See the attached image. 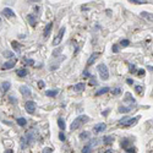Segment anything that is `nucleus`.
Returning <instances> with one entry per match:
<instances>
[{
    "label": "nucleus",
    "instance_id": "nucleus-35",
    "mask_svg": "<svg viewBox=\"0 0 153 153\" xmlns=\"http://www.w3.org/2000/svg\"><path fill=\"white\" fill-rule=\"evenodd\" d=\"M59 139L61 140V141H65V135H64L63 132H60V134H59Z\"/></svg>",
    "mask_w": 153,
    "mask_h": 153
},
{
    "label": "nucleus",
    "instance_id": "nucleus-36",
    "mask_svg": "<svg viewBox=\"0 0 153 153\" xmlns=\"http://www.w3.org/2000/svg\"><path fill=\"white\" fill-rule=\"evenodd\" d=\"M113 52L114 53H118L119 52V47L118 45H113Z\"/></svg>",
    "mask_w": 153,
    "mask_h": 153
},
{
    "label": "nucleus",
    "instance_id": "nucleus-22",
    "mask_svg": "<svg viewBox=\"0 0 153 153\" xmlns=\"http://www.w3.org/2000/svg\"><path fill=\"white\" fill-rule=\"evenodd\" d=\"M11 45H12V48H14V50H16L17 53H20V50H21V49H20V44H19V43L12 42V43H11Z\"/></svg>",
    "mask_w": 153,
    "mask_h": 153
},
{
    "label": "nucleus",
    "instance_id": "nucleus-40",
    "mask_svg": "<svg viewBox=\"0 0 153 153\" xmlns=\"http://www.w3.org/2000/svg\"><path fill=\"white\" fill-rule=\"evenodd\" d=\"M91 85H92V86H93V85H97L96 79H91Z\"/></svg>",
    "mask_w": 153,
    "mask_h": 153
},
{
    "label": "nucleus",
    "instance_id": "nucleus-10",
    "mask_svg": "<svg viewBox=\"0 0 153 153\" xmlns=\"http://www.w3.org/2000/svg\"><path fill=\"white\" fill-rule=\"evenodd\" d=\"M141 16L143 19H146V20H148V21H151V22H153V14H150V12H147V11H143L141 14Z\"/></svg>",
    "mask_w": 153,
    "mask_h": 153
},
{
    "label": "nucleus",
    "instance_id": "nucleus-20",
    "mask_svg": "<svg viewBox=\"0 0 153 153\" xmlns=\"http://www.w3.org/2000/svg\"><path fill=\"white\" fill-rule=\"evenodd\" d=\"M137 120H139L137 118H136V119H129L128 121L124 124V126H131V125H134V124L137 123Z\"/></svg>",
    "mask_w": 153,
    "mask_h": 153
},
{
    "label": "nucleus",
    "instance_id": "nucleus-46",
    "mask_svg": "<svg viewBox=\"0 0 153 153\" xmlns=\"http://www.w3.org/2000/svg\"><path fill=\"white\" fill-rule=\"evenodd\" d=\"M31 1H33V3H37V1H39V0H31Z\"/></svg>",
    "mask_w": 153,
    "mask_h": 153
},
{
    "label": "nucleus",
    "instance_id": "nucleus-37",
    "mask_svg": "<svg viewBox=\"0 0 153 153\" xmlns=\"http://www.w3.org/2000/svg\"><path fill=\"white\" fill-rule=\"evenodd\" d=\"M136 70V68H135V65H132V64H130V71L131 72H134V71Z\"/></svg>",
    "mask_w": 153,
    "mask_h": 153
},
{
    "label": "nucleus",
    "instance_id": "nucleus-4",
    "mask_svg": "<svg viewBox=\"0 0 153 153\" xmlns=\"http://www.w3.org/2000/svg\"><path fill=\"white\" fill-rule=\"evenodd\" d=\"M64 33H65V28L63 27V28H60V31H59V33H58L57 38L53 41V44H54V45H59V44H60V42H61V39H63Z\"/></svg>",
    "mask_w": 153,
    "mask_h": 153
},
{
    "label": "nucleus",
    "instance_id": "nucleus-38",
    "mask_svg": "<svg viewBox=\"0 0 153 153\" xmlns=\"http://www.w3.org/2000/svg\"><path fill=\"white\" fill-rule=\"evenodd\" d=\"M129 153H135V148H132V147H129V148L126 150Z\"/></svg>",
    "mask_w": 153,
    "mask_h": 153
},
{
    "label": "nucleus",
    "instance_id": "nucleus-5",
    "mask_svg": "<svg viewBox=\"0 0 153 153\" xmlns=\"http://www.w3.org/2000/svg\"><path fill=\"white\" fill-rule=\"evenodd\" d=\"M16 61H17V59H11L10 61H6V63H4V65H3V69L4 70H10V69H12L14 66H15V64H16Z\"/></svg>",
    "mask_w": 153,
    "mask_h": 153
},
{
    "label": "nucleus",
    "instance_id": "nucleus-15",
    "mask_svg": "<svg viewBox=\"0 0 153 153\" xmlns=\"http://www.w3.org/2000/svg\"><path fill=\"white\" fill-rule=\"evenodd\" d=\"M9 90H10V82H3L1 83V91H3V93L8 92Z\"/></svg>",
    "mask_w": 153,
    "mask_h": 153
},
{
    "label": "nucleus",
    "instance_id": "nucleus-41",
    "mask_svg": "<svg viewBox=\"0 0 153 153\" xmlns=\"http://www.w3.org/2000/svg\"><path fill=\"white\" fill-rule=\"evenodd\" d=\"M83 77H90V74H88V71H85V72H83Z\"/></svg>",
    "mask_w": 153,
    "mask_h": 153
},
{
    "label": "nucleus",
    "instance_id": "nucleus-16",
    "mask_svg": "<svg viewBox=\"0 0 153 153\" xmlns=\"http://www.w3.org/2000/svg\"><path fill=\"white\" fill-rule=\"evenodd\" d=\"M107 92H109V88H108V87H103V88L98 90V91L96 92V94H97V96H102V94H105Z\"/></svg>",
    "mask_w": 153,
    "mask_h": 153
},
{
    "label": "nucleus",
    "instance_id": "nucleus-23",
    "mask_svg": "<svg viewBox=\"0 0 153 153\" xmlns=\"http://www.w3.org/2000/svg\"><path fill=\"white\" fill-rule=\"evenodd\" d=\"M17 124L21 125V126H25V125L27 124V121H26L25 118H19V119H17Z\"/></svg>",
    "mask_w": 153,
    "mask_h": 153
},
{
    "label": "nucleus",
    "instance_id": "nucleus-29",
    "mask_svg": "<svg viewBox=\"0 0 153 153\" xmlns=\"http://www.w3.org/2000/svg\"><path fill=\"white\" fill-rule=\"evenodd\" d=\"M23 63H25V64H28V65H33V64H34V63H33V60H31V59H26V58L23 59Z\"/></svg>",
    "mask_w": 153,
    "mask_h": 153
},
{
    "label": "nucleus",
    "instance_id": "nucleus-25",
    "mask_svg": "<svg viewBox=\"0 0 153 153\" xmlns=\"http://www.w3.org/2000/svg\"><path fill=\"white\" fill-rule=\"evenodd\" d=\"M121 147H123V148H125V150H128L129 147H130L129 141H128V140H123V141H121Z\"/></svg>",
    "mask_w": 153,
    "mask_h": 153
},
{
    "label": "nucleus",
    "instance_id": "nucleus-44",
    "mask_svg": "<svg viewBox=\"0 0 153 153\" xmlns=\"http://www.w3.org/2000/svg\"><path fill=\"white\" fill-rule=\"evenodd\" d=\"M5 153H14V151H12V150H8V151L5 152Z\"/></svg>",
    "mask_w": 153,
    "mask_h": 153
},
{
    "label": "nucleus",
    "instance_id": "nucleus-9",
    "mask_svg": "<svg viewBox=\"0 0 153 153\" xmlns=\"http://www.w3.org/2000/svg\"><path fill=\"white\" fill-rule=\"evenodd\" d=\"M107 129L105 124H98L94 126V132H102V131H104Z\"/></svg>",
    "mask_w": 153,
    "mask_h": 153
},
{
    "label": "nucleus",
    "instance_id": "nucleus-1",
    "mask_svg": "<svg viewBox=\"0 0 153 153\" xmlns=\"http://www.w3.org/2000/svg\"><path fill=\"white\" fill-rule=\"evenodd\" d=\"M88 121V116H86V115H81L79 118H76L74 120V123L72 125H71V130H77L79 128H81L85 123Z\"/></svg>",
    "mask_w": 153,
    "mask_h": 153
},
{
    "label": "nucleus",
    "instance_id": "nucleus-12",
    "mask_svg": "<svg viewBox=\"0 0 153 153\" xmlns=\"http://www.w3.org/2000/svg\"><path fill=\"white\" fill-rule=\"evenodd\" d=\"M27 20H28V22H30L31 26H36V23H37L36 16H33V15H28V16H27Z\"/></svg>",
    "mask_w": 153,
    "mask_h": 153
},
{
    "label": "nucleus",
    "instance_id": "nucleus-45",
    "mask_svg": "<svg viewBox=\"0 0 153 153\" xmlns=\"http://www.w3.org/2000/svg\"><path fill=\"white\" fill-rule=\"evenodd\" d=\"M104 153H113V151H112V150H108V151H105Z\"/></svg>",
    "mask_w": 153,
    "mask_h": 153
},
{
    "label": "nucleus",
    "instance_id": "nucleus-30",
    "mask_svg": "<svg viewBox=\"0 0 153 153\" xmlns=\"http://www.w3.org/2000/svg\"><path fill=\"white\" fill-rule=\"evenodd\" d=\"M129 44H130V42H129L128 39H123V41H121V45H123V47H128Z\"/></svg>",
    "mask_w": 153,
    "mask_h": 153
},
{
    "label": "nucleus",
    "instance_id": "nucleus-21",
    "mask_svg": "<svg viewBox=\"0 0 153 153\" xmlns=\"http://www.w3.org/2000/svg\"><path fill=\"white\" fill-rule=\"evenodd\" d=\"M131 110V107H120L119 108V112L120 113H128Z\"/></svg>",
    "mask_w": 153,
    "mask_h": 153
},
{
    "label": "nucleus",
    "instance_id": "nucleus-3",
    "mask_svg": "<svg viewBox=\"0 0 153 153\" xmlns=\"http://www.w3.org/2000/svg\"><path fill=\"white\" fill-rule=\"evenodd\" d=\"M25 108H26V110L30 114H33V113L36 112V103H34L33 101H28V102H26Z\"/></svg>",
    "mask_w": 153,
    "mask_h": 153
},
{
    "label": "nucleus",
    "instance_id": "nucleus-7",
    "mask_svg": "<svg viewBox=\"0 0 153 153\" xmlns=\"http://www.w3.org/2000/svg\"><path fill=\"white\" fill-rule=\"evenodd\" d=\"M20 92H21V93H22L23 96H31V90H30L27 86H21V87H20Z\"/></svg>",
    "mask_w": 153,
    "mask_h": 153
},
{
    "label": "nucleus",
    "instance_id": "nucleus-43",
    "mask_svg": "<svg viewBox=\"0 0 153 153\" xmlns=\"http://www.w3.org/2000/svg\"><path fill=\"white\" fill-rule=\"evenodd\" d=\"M33 10H34V12H38V11H39V8H38V6H36Z\"/></svg>",
    "mask_w": 153,
    "mask_h": 153
},
{
    "label": "nucleus",
    "instance_id": "nucleus-26",
    "mask_svg": "<svg viewBox=\"0 0 153 153\" xmlns=\"http://www.w3.org/2000/svg\"><path fill=\"white\" fill-rule=\"evenodd\" d=\"M88 136H90V134L87 132V131H85V132H82L80 135V139L81 140H87V139H88Z\"/></svg>",
    "mask_w": 153,
    "mask_h": 153
},
{
    "label": "nucleus",
    "instance_id": "nucleus-24",
    "mask_svg": "<svg viewBox=\"0 0 153 153\" xmlns=\"http://www.w3.org/2000/svg\"><path fill=\"white\" fill-rule=\"evenodd\" d=\"M58 125H59V128L61 129V130H64L65 129V123H64V120L60 118V119H58Z\"/></svg>",
    "mask_w": 153,
    "mask_h": 153
},
{
    "label": "nucleus",
    "instance_id": "nucleus-33",
    "mask_svg": "<svg viewBox=\"0 0 153 153\" xmlns=\"http://www.w3.org/2000/svg\"><path fill=\"white\" fill-rule=\"evenodd\" d=\"M44 86L45 85H44V82H43V81H38V87H39V88H43Z\"/></svg>",
    "mask_w": 153,
    "mask_h": 153
},
{
    "label": "nucleus",
    "instance_id": "nucleus-2",
    "mask_svg": "<svg viewBox=\"0 0 153 153\" xmlns=\"http://www.w3.org/2000/svg\"><path fill=\"white\" fill-rule=\"evenodd\" d=\"M98 72H99L102 80H108V77H109V71H108L107 65L101 64L99 66H98Z\"/></svg>",
    "mask_w": 153,
    "mask_h": 153
},
{
    "label": "nucleus",
    "instance_id": "nucleus-28",
    "mask_svg": "<svg viewBox=\"0 0 153 153\" xmlns=\"http://www.w3.org/2000/svg\"><path fill=\"white\" fill-rule=\"evenodd\" d=\"M135 90H136V92H137L139 94H141L142 92H143V88H142L141 86H136V87H135Z\"/></svg>",
    "mask_w": 153,
    "mask_h": 153
},
{
    "label": "nucleus",
    "instance_id": "nucleus-11",
    "mask_svg": "<svg viewBox=\"0 0 153 153\" xmlns=\"http://www.w3.org/2000/svg\"><path fill=\"white\" fill-rule=\"evenodd\" d=\"M52 28H53V23H48L45 26V30H44V37H48L49 34H50V32H52Z\"/></svg>",
    "mask_w": 153,
    "mask_h": 153
},
{
    "label": "nucleus",
    "instance_id": "nucleus-39",
    "mask_svg": "<svg viewBox=\"0 0 153 153\" xmlns=\"http://www.w3.org/2000/svg\"><path fill=\"white\" fill-rule=\"evenodd\" d=\"M53 151L50 150V148H44V150H43V153H52Z\"/></svg>",
    "mask_w": 153,
    "mask_h": 153
},
{
    "label": "nucleus",
    "instance_id": "nucleus-47",
    "mask_svg": "<svg viewBox=\"0 0 153 153\" xmlns=\"http://www.w3.org/2000/svg\"><path fill=\"white\" fill-rule=\"evenodd\" d=\"M0 26H1V20H0Z\"/></svg>",
    "mask_w": 153,
    "mask_h": 153
},
{
    "label": "nucleus",
    "instance_id": "nucleus-27",
    "mask_svg": "<svg viewBox=\"0 0 153 153\" xmlns=\"http://www.w3.org/2000/svg\"><path fill=\"white\" fill-rule=\"evenodd\" d=\"M82 153H91V145H87L82 148Z\"/></svg>",
    "mask_w": 153,
    "mask_h": 153
},
{
    "label": "nucleus",
    "instance_id": "nucleus-31",
    "mask_svg": "<svg viewBox=\"0 0 153 153\" xmlns=\"http://www.w3.org/2000/svg\"><path fill=\"white\" fill-rule=\"evenodd\" d=\"M120 92H121V91H120V88H114V90H112V93L113 94H119Z\"/></svg>",
    "mask_w": 153,
    "mask_h": 153
},
{
    "label": "nucleus",
    "instance_id": "nucleus-8",
    "mask_svg": "<svg viewBox=\"0 0 153 153\" xmlns=\"http://www.w3.org/2000/svg\"><path fill=\"white\" fill-rule=\"evenodd\" d=\"M98 57H99V53H93V54L91 55V58L88 59V61H87V64H88V65H92V64H93V63L96 61V60L98 59Z\"/></svg>",
    "mask_w": 153,
    "mask_h": 153
},
{
    "label": "nucleus",
    "instance_id": "nucleus-32",
    "mask_svg": "<svg viewBox=\"0 0 153 153\" xmlns=\"http://www.w3.org/2000/svg\"><path fill=\"white\" fill-rule=\"evenodd\" d=\"M137 74H139V76H140V77H142V76L145 75V70H143V69H140V70L137 71Z\"/></svg>",
    "mask_w": 153,
    "mask_h": 153
},
{
    "label": "nucleus",
    "instance_id": "nucleus-13",
    "mask_svg": "<svg viewBox=\"0 0 153 153\" xmlns=\"http://www.w3.org/2000/svg\"><path fill=\"white\" fill-rule=\"evenodd\" d=\"M103 142H104V145H112L114 142V137L113 136H105V137L103 139Z\"/></svg>",
    "mask_w": 153,
    "mask_h": 153
},
{
    "label": "nucleus",
    "instance_id": "nucleus-18",
    "mask_svg": "<svg viewBox=\"0 0 153 153\" xmlns=\"http://www.w3.org/2000/svg\"><path fill=\"white\" fill-rule=\"evenodd\" d=\"M45 94L48 97H55L58 94V90H49V91H45Z\"/></svg>",
    "mask_w": 153,
    "mask_h": 153
},
{
    "label": "nucleus",
    "instance_id": "nucleus-42",
    "mask_svg": "<svg viewBox=\"0 0 153 153\" xmlns=\"http://www.w3.org/2000/svg\"><path fill=\"white\" fill-rule=\"evenodd\" d=\"M126 82H128L129 85H132V83H134V81L131 80V79H128V81H126Z\"/></svg>",
    "mask_w": 153,
    "mask_h": 153
},
{
    "label": "nucleus",
    "instance_id": "nucleus-34",
    "mask_svg": "<svg viewBox=\"0 0 153 153\" xmlns=\"http://www.w3.org/2000/svg\"><path fill=\"white\" fill-rule=\"evenodd\" d=\"M130 3H134V4H142V3H145V1H140V0H129Z\"/></svg>",
    "mask_w": 153,
    "mask_h": 153
},
{
    "label": "nucleus",
    "instance_id": "nucleus-17",
    "mask_svg": "<svg viewBox=\"0 0 153 153\" xmlns=\"http://www.w3.org/2000/svg\"><path fill=\"white\" fill-rule=\"evenodd\" d=\"M124 101H125V102H130L131 104H135V99H134L132 97H131V94H130V93H126V94H125Z\"/></svg>",
    "mask_w": 153,
    "mask_h": 153
},
{
    "label": "nucleus",
    "instance_id": "nucleus-19",
    "mask_svg": "<svg viewBox=\"0 0 153 153\" xmlns=\"http://www.w3.org/2000/svg\"><path fill=\"white\" fill-rule=\"evenodd\" d=\"M74 90H75L76 92H81V91H83V90H85V83H77V85H75Z\"/></svg>",
    "mask_w": 153,
    "mask_h": 153
},
{
    "label": "nucleus",
    "instance_id": "nucleus-14",
    "mask_svg": "<svg viewBox=\"0 0 153 153\" xmlns=\"http://www.w3.org/2000/svg\"><path fill=\"white\" fill-rule=\"evenodd\" d=\"M16 74H17L20 77H25V76H27V74H28V71H27L26 69H19L17 71H16Z\"/></svg>",
    "mask_w": 153,
    "mask_h": 153
},
{
    "label": "nucleus",
    "instance_id": "nucleus-6",
    "mask_svg": "<svg viewBox=\"0 0 153 153\" xmlns=\"http://www.w3.org/2000/svg\"><path fill=\"white\" fill-rule=\"evenodd\" d=\"M3 15H5L6 17H9V19H12L14 16H15V14H14V11L11 9H9V8H5L4 10H3Z\"/></svg>",
    "mask_w": 153,
    "mask_h": 153
}]
</instances>
